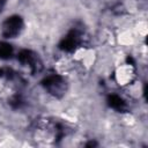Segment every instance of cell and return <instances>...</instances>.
Masks as SVG:
<instances>
[{
    "instance_id": "cell-1",
    "label": "cell",
    "mask_w": 148,
    "mask_h": 148,
    "mask_svg": "<svg viewBox=\"0 0 148 148\" xmlns=\"http://www.w3.org/2000/svg\"><path fill=\"white\" fill-rule=\"evenodd\" d=\"M135 79V68L133 65L125 62L119 65L114 71V81L120 87H127L133 84Z\"/></svg>"
}]
</instances>
